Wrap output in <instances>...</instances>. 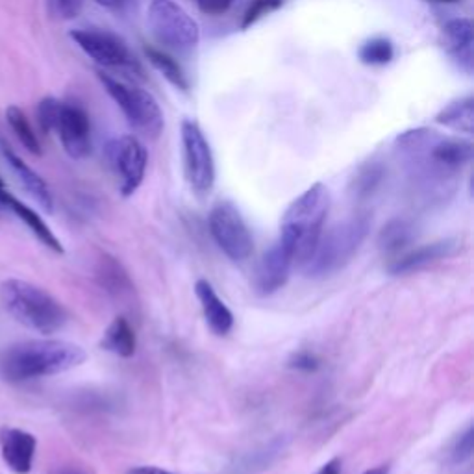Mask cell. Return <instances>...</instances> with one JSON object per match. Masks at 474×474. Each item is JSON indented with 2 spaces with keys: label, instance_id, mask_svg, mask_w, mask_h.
Instances as JSON below:
<instances>
[{
  "label": "cell",
  "instance_id": "1",
  "mask_svg": "<svg viewBox=\"0 0 474 474\" xmlns=\"http://www.w3.org/2000/svg\"><path fill=\"white\" fill-rule=\"evenodd\" d=\"M397 150L410 180L428 197L447 195L458 172L472 160L470 141L445 138L428 128L402 134Z\"/></svg>",
  "mask_w": 474,
  "mask_h": 474
},
{
  "label": "cell",
  "instance_id": "2",
  "mask_svg": "<svg viewBox=\"0 0 474 474\" xmlns=\"http://www.w3.org/2000/svg\"><path fill=\"white\" fill-rule=\"evenodd\" d=\"M88 360L82 347L60 339H32L12 344L0 354V374L8 382H26L71 371Z\"/></svg>",
  "mask_w": 474,
  "mask_h": 474
},
{
  "label": "cell",
  "instance_id": "3",
  "mask_svg": "<svg viewBox=\"0 0 474 474\" xmlns=\"http://www.w3.org/2000/svg\"><path fill=\"white\" fill-rule=\"evenodd\" d=\"M330 211V193L324 184L317 182L298 195L284 211L280 223V243L289 250L300 267L310 257L321 237Z\"/></svg>",
  "mask_w": 474,
  "mask_h": 474
},
{
  "label": "cell",
  "instance_id": "4",
  "mask_svg": "<svg viewBox=\"0 0 474 474\" xmlns=\"http://www.w3.org/2000/svg\"><path fill=\"white\" fill-rule=\"evenodd\" d=\"M0 303L17 323L39 334H54L67 323V312L58 300L24 280L10 278L0 284Z\"/></svg>",
  "mask_w": 474,
  "mask_h": 474
},
{
  "label": "cell",
  "instance_id": "5",
  "mask_svg": "<svg viewBox=\"0 0 474 474\" xmlns=\"http://www.w3.org/2000/svg\"><path fill=\"white\" fill-rule=\"evenodd\" d=\"M371 228L367 213H358L323 230L303 269L310 278H326L347 267Z\"/></svg>",
  "mask_w": 474,
  "mask_h": 474
},
{
  "label": "cell",
  "instance_id": "6",
  "mask_svg": "<svg viewBox=\"0 0 474 474\" xmlns=\"http://www.w3.org/2000/svg\"><path fill=\"white\" fill-rule=\"evenodd\" d=\"M97 76L106 93L115 101V104L124 113L128 124H131L138 134L149 140H156L161 134L165 126L163 111L158 101L149 92L136 88V85H128L102 71H99Z\"/></svg>",
  "mask_w": 474,
  "mask_h": 474
},
{
  "label": "cell",
  "instance_id": "7",
  "mask_svg": "<svg viewBox=\"0 0 474 474\" xmlns=\"http://www.w3.org/2000/svg\"><path fill=\"white\" fill-rule=\"evenodd\" d=\"M147 26L152 37L169 51H189L198 45L200 28L197 21L175 0H150Z\"/></svg>",
  "mask_w": 474,
  "mask_h": 474
},
{
  "label": "cell",
  "instance_id": "8",
  "mask_svg": "<svg viewBox=\"0 0 474 474\" xmlns=\"http://www.w3.org/2000/svg\"><path fill=\"white\" fill-rule=\"evenodd\" d=\"M208 227L213 241L232 262H245L254 252V237L241 211L230 200H221L209 211Z\"/></svg>",
  "mask_w": 474,
  "mask_h": 474
},
{
  "label": "cell",
  "instance_id": "9",
  "mask_svg": "<svg viewBox=\"0 0 474 474\" xmlns=\"http://www.w3.org/2000/svg\"><path fill=\"white\" fill-rule=\"evenodd\" d=\"M184 170L191 189L208 195L215 186V158L197 121L186 119L180 126Z\"/></svg>",
  "mask_w": 474,
  "mask_h": 474
},
{
  "label": "cell",
  "instance_id": "10",
  "mask_svg": "<svg viewBox=\"0 0 474 474\" xmlns=\"http://www.w3.org/2000/svg\"><path fill=\"white\" fill-rule=\"evenodd\" d=\"M108 160L122 197H132L145 180L149 152L134 136H122L108 145Z\"/></svg>",
  "mask_w": 474,
  "mask_h": 474
},
{
  "label": "cell",
  "instance_id": "11",
  "mask_svg": "<svg viewBox=\"0 0 474 474\" xmlns=\"http://www.w3.org/2000/svg\"><path fill=\"white\" fill-rule=\"evenodd\" d=\"M71 39L76 45L88 54L93 62H97L102 67L108 69H132L136 67V62L128 51L126 43L101 28H78L71 32Z\"/></svg>",
  "mask_w": 474,
  "mask_h": 474
},
{
  "label": "cell",
  "instance_id": "12",
  "mask_svg": "<svg viewBox=\"0 0 474 474\" xmlns=\"http://www.w3.org/2000/svg\"><path fill=\"white\" fill-rule=\"evenodd\" d=\"M54 132L73 160H83L92 152V122L78 104L63 102Z\"/></svg>",
  "mask_w": 474,
  "mask_h": 474
},
{
  "label": "cell",
  "instance_id": "13",
  "mask_svg": "<svg viewBox=\"0 0 474 474\" xmlns=\"http://www.w3.org/2000/svg\"><path fill=\"white\" fill-rule=\"evenodd\" d=\"M295 266L293 256L289 254V250L278 241L275 243L260 260L256 267V276H254V287L256 291L267 296V295H275L276 291H280L291 275V269Z\"/></svg>",
  "mask_w": 474,
  "mask_h": 474
},
{
  "label": "cell",
  "instance_id": "14",
  "mask_svg": "<svg viewBox=\"0 0 474 474\" xmlns=\"http://www.w3.org/2000/svg\"><path fill=\"white\" fill-rule=\"evenodd\" d=\"M441 47L467 74L474 71V26L465 17L450 19L441 28Z\"/></svg>",
  "mask_w": 474,
  "mask_h": 474
},
{
  "label": "cell",
  "instance_id": "15",
  "mask_svg": "<svg viewBox=\"0 0 474 474\" xmlns=\"http://www.w3.org/2000/svg\"><path fill=\"white\" fill-rule=\"evenodd\" d=\"M459 248V241L456 239H441L428 245H421L415 248L406 250L399 257L390 264L392 275H410L415 271H421L428 266H432L440 260H447V257L454 256Z\"/></svg>",
  "mask_w": 474,
  "mask_h": 474
},
{
  "label": "cell",
  "instance_id": "16",
  "mask_svg": "<svg viewBox=\"0 0 474 474\" xmlns=\"http://www.w3.org/2000/svg\"><path fill=\"white\" fill-rule=\"evenodd\" d=\"M0 450H3L5 463L15 474H28L34 467L37 440L21 428L6 426L0 430Z\"/></svg>",
  "mask_w": 474,
  "mask_h": 474
},
{
  "label": "cell",
  "instance_id": "17",
  "mask_svg": "<svg viewBox=\"0 0 474 474\" xmlns=\"http://www.w3.org/2000/svg\"><path fill=\"white\" fill-rule=\"evenodd\" d=\"M195 293L208 326L218 335H228L234 328V314L215 291V287L208 280H198L195 284Z\"/></svg>",
  "mask_w": 474,
  "mask_h": 474
},
{
  "label": "cell",
  "instance_id": "18",
  "mask_svg": "<svg viewBox=\"0 0 474 474\" xmlns=\"http://www.w3.org/2000/svg\"><path fill=\"white\" fill-rule=\"evenodd\" d=\"M3 152H5V158L8 161V165L12 167V170L15 172V177L19 179V182L23 184V188L28 191V195L43 208L47 213H53L54 211V198H53V193L47 186V182L43 180L37 172L28 167L8 145L3 143Z\"/></svg>",
  "mask_w": 474,
  "mask_h": 474
},
{
  "label": "cell",
  "instance_id": "19",
  "mask_svg": "<svg viewBox=\"0 0 474 474\" xmlns=\"http://www.w3.org/2000/svg\"><path fill=\"white\" fill-rule=\"evenodd\" d=\"M0 202H3L6 208H10L17 218L32 230V234L45 245L49 247L51 250L58 252V254H63V247H62V241L54 236V232L49 228V225L41 219V215H37L30 206H26L24 202H21L19 198H15L10 191L3 189L0 191Z\"/></svg>",
  "mask_w": 474,
  "mask_h": 474
},
{
  "label": "cell",
  "instance_id": "20",
  "mask_svg": "<svg viewBox=\"0 0 474 474\" xmlns=\"http://www.w3.org/2000/svg\"><path fill=\"white\" fill-rule=\"evenodd\" d=\"M101 347L119 358H132L138 351V337L132 324L124 317L113 319V323L106 328Z\"/></svg>",
  "mask_w": 474,
  "mask_h": 474
},
{
  "label": "cell",
  "instance_id": "21",
  "mask_svg": "<svg viewBox=\"0 0 474 474\" xmlns=\"http://www.w3.org/2000/svg\"><path fill=\"white\" fill-rule=\"evenodd\" d=\"M415 227L406 219H393L387 223L380 236H378V247L383 256L392 257V262L406 250H410V245L415 239Z\"/></svg>",
  "mask_w": 474,
  "mask_h": 474
},
{
  "label": "cell",
  "instance_id": "22",
  "mask_svg": "<svg viewBox=\"0 0 474 474\" xmlns=\"http://www.w3.org/2000/svg\"><path fill=\"white\" fill-rule=\"evenodd\" d=\"M436 122L459 134L470 136L474 132V99L465 97L450 102L436 115Z\"/></svg>",
  "mask_w": 474,
  "mask_h": 474
},
{
  "label": "cell",
  "instance_id": "23",
  "mask_svg": "<svg viewBox=\"0 0 474 474\" xmlns=\"http://www.w3.org/2000/svg\"><path fill=\"white\" fill-rule=\"evenodd\" d=\"M97 276L101 280V285L113 296L117 298H131L134 293L132 282L128 278V275L124 273V269L121 267V264L115 260V257L110 256H102V260L99 264L97 269Z\"/></svg>",
  "mask_w": 474,
  "mask_h": 474
},
{
  "label": "cell",
  "instance_id": "24",
  "mask_svg": "<svg viewBox=\"0 0 474 474\" xmlns=\"http://www.w3.org/2000/svg\"><path fill=\"white\" fill-rule=\"evenodd\" d=\"M145 54L149 58V62L152 63V67L170 83L175 85L177 90L180 92H188L189 90V82L186 73L182 71V67L179 65V62L172 58L170 54H167V51L156 49V47H145Z\"/></svg>",
  "mask_w": 474,
  "mask_h": 474
},
{
  "label": "cell",
  "instance_id": "25",
  "mask_svg": "<svg viewBox=\"0 0 474 474\" xmlns=\"http://www.w3.org/2000/svg\"><path fill=\"white\" fill-rule=\"evenodd\" d=\"M358 58L363 65L383 67L395 58V45L387 37H371L358 49Z\"/></svg>",
  "mask_w": 474,
  "mask_h": 474
},
{
  "label": "cell",
  "instance_id": "26",
  "mask_svg": "<svg viewBox=\"0 0 474 474\" xmlns=\"http://www.w3.org/2000/svg\"><path fill=\"white\" fill-rule=\"evenodd\" d=\"M382 180H383V167L374 161L367 163L356 172L351 191H353L354 198L367 200L369 197H372L376 193Z\"/></svg>",
  "mask_w": 474,
  "mask_h": 474
},
{
  "label": "cell",
  "instance_id": "27",
  "mask_svg": "<svg viewBox=\"0 0 474 474\" xmlns=\"http://www.w3.org/2000/svg\"><path fill=\"white\" fill-rule=\"evenodd\" d=\"M6 119H8V124L12 126L14 134L17 136V140L21 141V145L30 152V154H35V156H41V145H39V140L34 132V128L30 124V121L26 119V115L17 108V106H10L6 110Z\"/></svg>",
  "mask_w": 474,
  "mask_h": 474
},
{
  "label": "cell",
  "instance_id": "28",
  "mask_svg": "<svg viewBox=\"0 0 474 474\" xmlns=\"http://www.w3.org/2000/svg\"><path fill=\"white\" fill-rule=\"evenodd\" d=\"M285 0H248V5L241 17V30L254 26L257 21L278 12L284 6Z\"/></svg>",
  "mask_w": 474,
  "mask_h": 474
},
{
  "label": "cell",
  "instance_id": "29",
  "mask_svg": "<svg viewBox=\"0 0 474 474\" xmlns=\"http://www.w3.org/2000/svg\"><path fill=\"white\" fill-rule=\"evenodd\" d=\"M474 452V428L469 424L459 436L454 438V441L447 449V461L450 465L465 463Z\"/></svg>",
  "mask_w": 474,
  "mask_h": 474
},
{
  "label": "cell",
  "instance_id": "30",
  "mask_svg": "<svg viewBox=\"0 0 474 474\" xmlns=\"http://www.w3.org/2000/svg\"><path fill=\"white\" fill-rule=\"evenodd\" d=\"M62 104L63 102L54 99V97H45L37 104L35 113H37V122H39L43 132H54Z\"/></svg>",
  "mask_w": 474,
  "mask_h": 474
},
{
  "label": "cell",
  "instance_id": "31",
  "mask_svg": "<svg viewBox=\"0 0 474 474\" xmlns=\"http://www.w3.org/2000/svg\"><path fill=\"white\" fill-rule=\"evenodd\" d=\"M282 450L280 443L276 445H271L264 450H257V452H252V456L245 458L243 465L239 469H247V470H254V469H266L267 465L273 463V459L276 458V454Z\"/></svg>",
  "mask_w": 474,
  "mask_h": 474
},
{
  "label": "cell",
  "instance_id": "32",
  "mask_svg": "<svg viewBox=\"0 0 474 474\" xmlns=\"http://www.w3.org/2000/svg\"><path fill=\"white\" fill-rule=\"evenodd\" d=\"M51 12L60 19H76L83 8V0H49Z\"/></svg>",
  "mask_w": 474,
  "mask_h": 474
},
{
  "label": "cell",
  "instance_id": "33",
  "mask_svg": "<svg viewBox=\"0 0 474 474\" xmlns=\"http://www.w3.org/2000/svg\"><path fill=\"white\" fill-rule=\"evenodd\" d=\"M289 367L303 372H315L321 367V360L310 351H300L293 354V358L289 360Z\"/></svg>",
  "mask_w": 474,
  "mask_h": 474
},
{
  "label": "cell",
  "instance_id": "34",
  "mask_svg": "<svg viewBox=\"0 0 474 474\" xmlns=\"http://www.w3.org/2000/svg\"><path fill=\"white\" fill-rule=\"evenodd\" d=\"M234 5V0H197V6L202 14L211 15V17H219L227 14Z\"/></svg>",
  "mask_w": 474,
  "mask_h": 474
},
{
  "label": "cell",
  "instance_id": "35",
  "mask_svg": "<svg viewBox=\"0 0 474 474\" xmlns=\"http://www.w3.org/2000/svg\"><path fill=\"white\" fill-rule=\"evenodd\" d=\"M95 3L106 10H111V12H122L128 3H131V0H95Z\"/></svg>",
  "mask_w": 474,
  "mask_h": 474
},
{
  "label": "cell",
  "instance_id": "36",
  "mask_svg": "<svg viewBox=\"0 0 474 474\" xmlns=\"http://www.w3.org/2000/svg\"><path fill=\"white\" fill-rule=\"evenodd\" d=\"M341 467H343L341 459H339V458H334V459L326 461L315 474H341Z\"/></svg>",
  "mask_w": 474,
  "mask_h": 474
},
{
  "label": "cell",
  "instance_id": "37",
  "mask_svg": "<svg viewBox=\"0 0 474 474\" xmlns=\"http://www.w3.org/2000/svg\"><path fill=\"white\" fill-rule=\"evenodd\" d=\"M126 474H172V472L160 469V467H154V465H141V467L131 469Z\"/></svg>",
  "mask_w": 474,
  "mask_h": 474
},
{
  "label": "cell",
  "instance_id": "38",
  "mask_svg": "<svg viewBox=\"0 0 474 474\" xmlns=\"http://www.w3.org/2000/svg\"><path fill=\"white\" fill-rule=\"evenodd\" d=\"M53 474H88V472H83V470H80L76 467H60Z\"/></svg>",
  "mask_w": 474,
  "mask_h": 474
},
{
  "label": "cell",
  "instance_id": "39",
  "mask_svg": "<svg viewBox=\"0 0 474 474\" xmlns=\"http://www.w3.org/2000/svg\"><path fill=\"white\" fill-rule=\"evenodd\" d=\"M424 3H432V5H458L461 0H424Z\"/></svg>",
  "mask_w": 474,
  "mask_h": 474
},
{
  "label": "cell",
  "instance_id": "40",
  "mask_svg": "<svg viewBox=\"0 0 474 474\" xmlns=\"http://www.w3.org/2000/svg\"><path fill=\"white\" fill-rule=\"evenodd\" d=\"M363 474H387V467L380 465V467H374V469H369V470H365Z\"/></svg>",
  "mask_w": 474,
  "mask_h": 474
},
{
  "label": "cell",
  "instance_id": "41",
  "mask_svg": "<svg viewBox=\"0 0 474 474\" xmlns=\"http://www.w3.org/2000/svg\"><path fill=\"white\" fill-rule=\"evenodd\" d=\"M3 189H6V184H5L3 179H0V191H3Z\"/></svg>",
  "mask_w": 474,
  "mask_h": 474
},
{
  "label": "cell",
  "instance_id": "42",
  "mask_svg": "<svg viewBox=\"0 0 474 474\" xmlns=\"http://www.w3.org/2000/svg\"><path fill=\"white\" fill-rule=\"evenodd\" d=\"M5 208H6V206H5V204H3V202H0V211H3V209H5Z\"/></svg>",
  "mask_w": 474,
  "mask_h": 474
}]
</instances>
